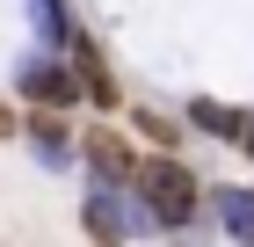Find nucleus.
<instances>
[{
  "label": "nucleus",
  "instance_id": "obj_1",
  "mask_svg": "<svg viewBox=\"0 0 254 247\" xmlns=\"http://www.w3.org/2000/svg\"><path fill=\"white\" fill-rule=\"evenodd\" d=\"M138 204L153 218V233H196L203 226V182L182 153H138V174H131Z\"/></svg>",
  "mask_w": 254,
  "mask_h": 247
},
{
  "label": "nucleus",
  "instance_id": "obj_2",
  "mask_svg": "<svg viewBox=\"0 0 254 247\" xmlns=\"http://www.w3.org/2000/svg\"><path fill=\"white\" fill-rule=\"evenodd\" d=\"M80 233L87 240H153V218L138 204L131 182H87V204H80Z\"/></svg>",
  "mask_w": 254,
  "mask_h": 247
},
{
  "label": "nucleus",
  "instance_id": "obj_3",
  "mask_svg": "<svg viewBox=\"0 0 254 247\" xmlns=\"http://www.w3.org/2000/svg\"><path fill=\"white\" fill-rule=\"evenodd\" d=\"M15 95L29 102V109H73V102H87L65 51H29V58L15 66Z\"/></svg>",
  "mask_w": 254,
  "mask_h": 247
},
{
  "label": "nucleus",
  "instance_id": "obj_4",
  "mask_svg": "<svg viewBox=\"0 0 254 247\" xmlns=\"http://www.w3.org/2000/svg\"><path fill=\"white\" fill-rule=\"evenodd\" d=\"M22 138H29V153H37V167H44V174L80 167V138L65 131V109H37L29 124H22Z\"/></svg>",
  "mask_w": 254,
  "mask_h": 247
},
{
  "label": "nucleus",
  "instance_id": "obj_5",
  "mask_svg": "<svg viewBox=\"0 0 254 247\" xmlns=\"http://www.w3.org/2000/svg\"><path fill=\"white\" fill-rule=\"evenodd\" d=\"M65 58H73V73H80V95L95 102V109H117V102H124L117 73H109V58H102V44L87 37V29H73V44H65Z\"/></svg>",
  "mask_w": 254,
  "mask_h": 247
},
{
  "label": "nucleus",
  "instance_id": "obj_6",
  "mask_svg": "<svg viewBox=\"0 0 254 247\" xmlns=\"http://www.w3.org/2000/svg\"><path fill=\"white\" fill-rule=\"evenodd\" d=\"M80 167L102 174V182H131V174H138V146L124 131H109V124H95V131L80 138Z\"/></svg>",
  "mask_w": 254,
  "mask_h": 247
},
{
  "label": "nucleus",
  "instance_id": "obj_7",
  "mask_svg": "<svg viewBox=\"0 0 254 247\" xmlns=\"http://www.w3.org/2000/svg\"><path fill=\"white\" fill-rule=\"evenodd\" d=\"M203 218H211L225 240L254 247V182H218V189H203Z\"/></svg>",
  "mask_w": 254,
  "mask_h": 247
},
{
  "label": "nucleus",
  "instance_id": "obj_8",
  "mask_svg": "<svg viewBox=\"0 0 254 247\" xmlns=\"http://www.w3.org/2000/svg\"><path fill=\"white\" fill-rule=\"evenodd\" d=\"M29 29H37L44 51H65L73 29H80V15H73V0H29Z\"/></svg>",
  "mask_w": 254,
  "mask_h": 247
},
{
  "label": "nucleus",
  "instance_id": "obj_9",
  "mask_svg": "<svg viewBox=\"0 0 254 247\" xmlns=\"http://www.w3.org/2000/svg\"><path fill=\"white\" fill-rule=\"evenodd\" d=\"M189 131L218 138V146H240V131H247V109H225V102L196 95V102H189Z\"/></svg>",
  "mask_w": 254,
  "mask_h": 247
},
{
  "label": "nucleus",
  "instance_id": "obj_10",
  "mask_svg": "<svg viewBox=\"0 0 254 247\" xmlns=\"http://www.w3.org/2000/svg\"><path fill=\"white\" fill-rule=\"evenodd\" d=\"M131 131L145 138V146L175 153V146H182V116H167V109H153V102H145V109H131Z\"/></svg>",
  "mask_w": 254,
  "mask_h": 247
},
{
  "label": "nucleus",
  "instance_id": "obj_11",
  "mask_svg": "<svg viewBox=\"0 0 254 247\" xmlns=\"http://www.w3.org/2000/svg\"><path fill=\"white\" fill-rule=\"evenodd\" d=\"M0 138H22V116L7 109V102H0Z\"/></svg>",
  "mask_w": 254,
  "mask_h": 247
}]
</instances>
